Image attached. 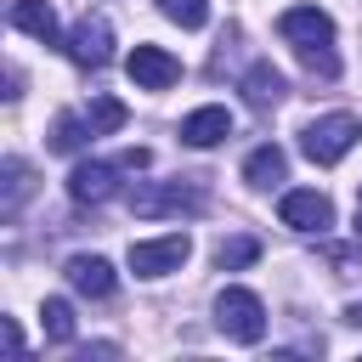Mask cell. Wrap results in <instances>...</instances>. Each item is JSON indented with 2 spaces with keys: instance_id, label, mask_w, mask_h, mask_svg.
<instances>
[{
  "instance_id": "1",
  "label": "cell",
  "mask_w": 362,
  "mask_h": 362,
  "mask_svg": "<svg viewBox=\"0 0 362 362\" xmlns=\"http://www.w3.org/2000/svg\"><path fill=\"white\" fill-rule=\"evenodd\" d=\"M277 34L300 51V62L317 74V79H334L339 74V57H334V17L317 11V6H288L277 17Z\"/></svg>"
},
{
  "instance_id": "2",
  "label": "cell",
  "mask_w": 362,
  "mask_h": 362,
  "mask_svg": "<svg viewBox=\"0 0 362 362\" xmlns=\"http://www.w3.org/2000/svg\"><path fill=\"white\" fill-rule=\"evenodd\" d=\"M356 141H362V119H356V113H322V119H311L305 136H300V147H305L311 164H339Z\"/></svg>"
},
{
  "instance_id": "3",
  "label": "cell",
  "mask_w": 362,
  "mask_h": 362,
  "mask_svg": "<svg viewBox=\"0 0 362 362\" xmlns=\"http://www.w3.org/2000/svg\"><path fill=\"white\" fill-rule=\"evenodd\" d=\"M204 204H209V198H204L198 181H147V187L130 192V209H136L141 221H158V215H198Z\"/></svg>"
},
{
  "instance_id": "4",
  "label": "cell",
  "mask_w": 362,
  "mask_h": 362,
  "mask_svg": "<svg viewBox=\"0 0 362 362\" xmlns=\"http://www.w3.org/2000/svg\"><path fill=\"white\" fill-rule=\"evenodd\" d=\"M215 322H221L226 339L260 345V334H266V305H260L255 288H221V294H215Z\"/></svg>"
},
{
  "instance_id": "5",
  "label": "cell",
  "mask_w": 362,
  "mask_h": 362,
  "mask_svg": "<svg viewBox=\"0 0 362 362\" xmlns=\"http://www.w3.org/2000/svg\"><path fill=\"white\" fill-rule=\"evenodd\" d=\"M187 255H192V238H187V232L141 238V243H130V272H136V277H164V272H181Z\"/></svg>"
},
{
  "instance_id": "6",
  "label": "cell",
  "mask_w": 362,
  "mask_h": 362,
  "mask_svg": "<svg viewBox=\"0 0 362 362\" xmlns=\"http://www.w3.org/2000/svg\"><path fill=\"white\" fill-rule=\"evenodd\" d=\"M119 170L124 164H102V158H79L68 170V198L74 204H107L119 192Z\"/></svg>"
},
{
  "instance_id": "7",
  "label": "cell",
  "mask_w": 362,
  "mask_h": 362,
  "mask_svg": "<svg viewBox=\"0 0 362 362\" xmlns=\"http://www.w3.org/2000/svg\"><path fill=\"white\" fill-rule=\"evenodd\" d=\"M277 215H283V226H294V232H328V226H334V204H328V192H317V187L283 192Z\"/></svg>"
},
{
  "instance_id": "8",
  "label": "cell",
  "mask_w": 362,
  "mask_h": 362,
  "mask_svg": "<svg viewBox=\"0 0 362 362\" xmlns=\"http://www.w3.org/2000/svg\"><path fill=\"white\" fill-rule=\"evenodd\" d=\"M124 74H130L141 90H170V85L181 79V62H175L164 45H136V51L124 57Z\"/></svg>"
},
{
  "instance_id": "9",
  "label": "cell",
  "mask_w": 362,
  "mask_h": 362,
  "mask_svg": "<svg viewBox=\"0 0 362 362\" xmlns=\"http://www.w3.org/2000/svg\"><path fill=\"white\" fill-rule=\"evenodd\" d=\"M68 57L79 62V68H102L107 57H113V28H107V17H79L74 23V34H68Z\"/></svg>"
},
{
  "instance_id": "10",
  "label": "cell",
  "mask_w": 362,
  "mask_h": 362,
  "mask_svg": "<svg viewBox=\"0 0 362 362\" xmlns=\"http://www.w3.org/2000/svg\"><path fill=\"white\" fill-rule=\"evenodd\" d=\"M62 277H68V288L85 294V300H107V294H113V266H107L102 255H74Z\"/></svg>"
},
{
  "instance_id": "11",
  "label": "cell",
  "mask_w": 362,
  "mask_h": 362,
  "mask_svg": "<svg viewBox=\"0 0 362 362\" xmlns=\"http://www.w3.org/2000/svg\"><path fill=\"white\" fill-rule=\"evenodd\" d=\"M226 136H232V113H226L221 102H209V107H198V113L181 119V141H187V147H215V141H226Z\"/></svg>"
},
{
  "instance_id": "12",
  "label": "cell",
  "mask_w": 362,
  "mask_h": 362,
  "mask_svg": "<svg viewBox=\"0 0 362 362\" xmlns=\"http://www.w3.org/2000/svg\"><path fill=\"white\" fill-rule=\"evenodd\" d=\"M243 96H249V107H260V113H266V107H277V102L288 96V79H283L272 62H255V68L243 74Z\"/></svg>"
},
{
  "instance_id": "13",
  "label": "cell",
  "mask_w": 362,
  "mask_h": 362,
  "mask_svg": "<svg viewBox=\"0 0 362 362\" xmlns=\"http://www.w3.org/2000/svg\"><path fill=\"white\" fill-rule=\"evenodd\" d=\"M283 175H288V153H283L277 141H260V147L243 158V181H249V187H277Z\"/></svg>"
},
{
  "instance_id": "14",
  "label": "cell",
  "mask_w": 362,
  "mask_h": 362,
  "mask_svg": "<svg viewBox=\"0 0 362 362\" xmlns=\"http://www.w3.org/2000/svg\"><path fill=\"white\" fill-rule=\"evenodd\" d=\"M11 28H23V34L57 45V11H51L45 0H11Z\"/></svg>"
},
{
  "instance_id": "15",
  "label": "cell",
  "mask_w": 362,
  "mask_h": 362,
  "mask_svg": "<svg viewBox=\"0 0 362 362\" xmlns=\"http://www.w3.org/2000/svg\"><path fill=\"white\" fill-rule=\"evenodd\" d=\"M90 136H96V130H90V119H79V113H62V119L51 124V147H57V153H79Z\"/></svg>"
},
{
  "instance_id": "16",
  "label": "cell",
  "mask_w": 362,
  "mask_h": 362,
  "mask_svg": "<svg viewBox=\"0 0 362 362\" xmlns=\"http://www.w3.org/2000/svg\"><path fill=\"white\" fill-rule=\"evenodd\" d=\"M85 119H90V130H96V136H113V130H124L130 107H124V102H113V96H96V102L85 107Z\"/></svg>"
},
{
  "instance_id": "17",
  "label": "cell",
  "mask_w": 362,
  "mask_h": 362,
  "mask_svg": "<svg viewBox=\"0 0 362 362\" xmlns=\"http://www.w3.org/2000/svg\"><path fill=\"white\" fill-rule=\"evenodd\" d=\"M40 322H45V339L51 345H68L74 339V305L68 300H45L40 305Z\"/></svg>"
},
{
  "instance_id": "18",
  "label": "cell",
  "mask_w": 362,
  "mask_h": 362,
  "mask_svg": "<svg viewBox=\"0 0 362 362\" xmlns=\"http://www.w3.org/2000/svg\"><path fill=\"white\" fill-rule=\"evenodd\" d=\"M0 175H6V198H0V209H6V215H17V204H23V198H28V187H34V181H28V164H23V158H6V170H0Z\"/></svg>"
},
{
  "instance_id": "19",
  "label": "cell",
  "mask_w": 362,
  "mask_h": 362,
  "mask_svg": "<svg viewBox=\"0 0 362 362\" xmlns=\"http://www.w3.org/2000/svg\"><path fill=\"white\" fill-rule=\"evenodd\" d=\"M249 260H260V243H255V238H226V243L215 249V266H221V272H238V266H249Z\"/></svg>"
},
{
  "instance_id": "20",
  "label": "cell",
  "mask_w": 362,
  "mask_h": 362,
  "mask_svg": "<svg viewBox=\"0 0 362 362\" xmlns=\"http://www.w3.org/2000/svg\"><path fill=\"white\" fill-rule=\"evenodd\" d=\"M158 11L181 28H204L209 23V0H158Z\"/></svg>"
},
{
  "instance_id": "21",
  "label": "cell",
  "mask_w": 362,
  "mask_h": 362,
  "mask_svg": "<svg viewBox=\"0 0 362 362\" xmlns=\"http://www.w3.org/2000/svg\"><path fill=\"white\" fill-rule=\"evenodd\" d=\"M328 260L339 266V277H351V272L362 266V243H351V249H328Z\"/></svg>"
},
{
  "instance_id": "22",
  "label": "cell",
  "mask_w": 362,
  "mask_h": 362,
  "mask_svg": "<svg viewBox=\"0 0 362 362\" xmlns=\"http://www.w3.org/2000/svg\"><path fill=\"white\" fill-rule=\"evenodd\" d=\"M147 158H153V153H147V147H124V153H119V164H124V170H141V164H147Z\"/></svg>"
},
{
  "instance_id": "23",
  "label": "cell",
  "mask_w": 362,
  "mask_h": 362,
  "mask_svg": "<svg viewBox=\"0 0 362 362\" xmlns=\"http://www.w3.org/2000/svg\"><path fill=\"white\" fill-rule=\"evenodd\" d=\"M345 322H356V328H362V305H351V311H345Z\"/></svg>"
},
{
  "instance_id": "24",
  "label": "cell",
  "mask_w": 362,
  "mask_h": 362,
  "mask_svg": "<svg viewBox=\"0 0 362 362\" xmlns=\"http://www.w3.org/2000/svg\"><path fill=\"white\" fill-rule=\"evenodd\" d=\"M356 232H362V192H356Z\"/></svg>"
}]
</instances>
